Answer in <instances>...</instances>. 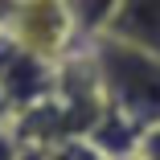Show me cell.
<instances>
[{"instance_id": "cell-7", "label": "cell", "mask_w": 160, "mask_h": 160, "mask_svg": "<svg viewBox=\"0 0 160 160\" xmlns=\"http://www.w3.org/2000/svg\"><path fill=\"white\" fill-rule=\"evenodd\" d=\"M17 136L8 132V127H0V160H17Z\"/></svg>"}, {"instance_id": "cell-1", "label": "cell", "mask_w": 160, "mask_h": 160, "mask_svg": "<svg viewBox=\"0 0 160 160\" xmlns=\"http://www.w3.org/2000/svg\"><path fill=\"white\" fill-rule=\"evenodd\" d=\"M103 103L132 119L140 132L160 123V53L127 45L119 37H94L86 45Z\"/></svg>"}, {"instance_id": "cell-8", "label": "cell", "mask_w": 160, "mask_h": 160, "mask_svg": "<svg viewBox=\"0 0 160 160\" xmlns=\"http://www.w3.org/2000/svg\"><path fill=\"white\" fill-rule=\"evenodd\" d=\"M17 8H21V0H0V29H8V25H12Z\"/></svg>"}, {"instance_id": "cell-9", "label": "cell", "mask_w": 160, "mask_h": 160, "mask_svg": "<svg viewBox=\"0 0 160 160\" xmlns=\"http://www.w3.org/2000/svg\"><path fill=\"white\" fill-rule=\"evenodd\" d=\"M12 123V107L4 103V94H0V127H8Z\"/></svg>"}, {"instance_id": "cell-4", "label": "cell", "mask_w": 160, "mask_h": 160, "mask_svg": "<svg viewBox=\"0 0 160 160\" xmlns=\"http://www.w3.org/2000/svg\"><path fill=\"white\" fill-rule=\"evenodd\" d=\"M62 8H66V17H70V25H74L78 41L90 45L94 37H103L107 29H111L119 0H62Z\"/></svg>"}, {"instance_id": "cell-5", "label": "cell", "mask_w": 160, "mask_h": 160, "mask_svg": "<svg viewBox=\"0 0 160 160\" xmlns=\"http://www.w3.org/2000/svg\"><path fill=\"white\" fill-rule=\"evenodd\" d=\"M45 160H103V156H99V148H94L86 136H78V140H58V144H49V148H45Z\"/></svg>"}, {"instance_id": "cell-3", "label": "cell", "mask_w": 160, "mask_h": 160, "mask_svg": "<svg viewBox=\"0 0 160 160\" xmlns=\"http://www.w3.org/2000/svg\"><path fill=\"white\" fill-rule=\"evenodd\" d=\"M103 37H119L127 45L160 53V0H119L115 21Z\"/></svg>"}, {"instance_id": "cell-2", "label": "cell", "mask_w": 160, "mask_h": 160, "mask_svg": "<svg viewBox=\"0 0 160 160\" xmlns=\"http://www.w3.org/2000/svg\"><path fill=\"white\" fill-rule=\"evenodd\" d=\"M8 33L29 53L53 62V66L82 49V41L74 33L66 8H62V0H21V8H17L12 25H8Z\"/></svg>"}, {"instance_id": "cell-6", "label": "cell", "mask_w": 160, "mask_h": 160, "mask_svg": "<svg viewBox=\"0 0 160 160\" xmlns=\"http://www.w3.org/2000/svg\"><path fill=\"white\" fill-rule=\"evenodd\" d=\"M136 160H160V123H156V127H148V132L140 136Z\"/></svg>"}]
</instances>
